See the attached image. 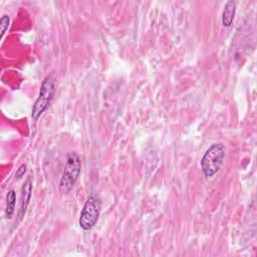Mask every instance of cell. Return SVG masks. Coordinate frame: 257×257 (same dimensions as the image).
<instances>
[{
	"instance_id": "1",
	"label": "cell",
	"mask_w": 257,
	"mask_h": 257,
	"mask_svg": "<svg viewBox=\"0 0 257 257\" xmlns=\"http://www.w3.org/2000/svg\"><path fill=\"white\" fill-rule=\"evenodd\" d=\"M225 154L226 149L222 143H216L209 147L201 160V169L205 177L211 178L219 172L224 163Z\"/></svg>"
},
{
	"instance_id": "2",
	"label": "cell",
	"mask_w": 257,
	"mask_h": 257,
	"mask_svg": "<svg viewBox=\"0 0 257 257\" xmlns=\"http://www.w3.org/2000/svg\"><path fill=\"white\" fill-rule=\"evenodd\" d=\"M81 170V161L77 153L72 152L68 155L66 167L60 182V190L62 193H69L74 187Z\"/></svg>"
},
{
	"instance_id": "3",
	"label": "cell",
	"mask_w": 257,
	"mask_h": 257,
	"mask_svg": "<svg viewBox=\"0 0 257 257\" xmlns=\"http://www.w3.org/2000/svg\"><path fill=\"white\" fill-rule=\"evenodd\" d=\"M54 92H55V78L53 74L50 73L42 81L39 91V96L34 105L33 112H32L34 120L37 121L48 108L53 98Z\"/></svg>"
},
{
	"instance_id": "4",
	"label": "cell",
	"mask_w": 257,
	"mask_h": 257,
	"mask_svg": "<svg viewBox=\"0 0 257 257\" xmlns=\"http://www.w3.org/2000/svg\"><path fill=\"white\" fill-rule=\"evenodd\" d=\"M102 209V201L97 196L92 194L85 201L79 217V226L84 231H89L97 224Z\"/></svg>"
},
{
	"instance_id": "5",
	"label": "cell",
	"mask_w": 257,
	"mask_h": 257,
	"mask_svg": "<svg viewBox=\"0 0 257 257\" xmlns=\"http://www.w3.org/2000/svg\"><path fill=\"white\" fill-rule=\"evenodd\" d=\"M32 192H33V184H32V179L28 178L23 187H22V199H21V206L20 210L18 213V217L21 220L24 217V214L26 212V208L30 204L31 198H32Z\"/></svg>"
},
{
	"instance_id": "6",
	"label": "cell",
	"mask_w": 257,
	"mask_h": 257,
	"mask_svg": "<svg viewBox=\"0 0 257 257\" xmlns=\"http://www.w3.org/2000/svg\"><path fill=\"white\" fill-rule=\"evenodd\" d=\"M235 12H236V4L232 0L230 1H227L223 10V14H222V24L225 27H230L233 23L234 20V16H235Z\"/></svg>"
},
{
	"instance_id": "7",
	"label": "cell",
	"mask_w": 257,
	"mask_h": 257,
	"mask_svg": "<svg viewBox=\"0 0 257 257\" xmlns=\"http://www.w3.org/2000/svg\"><path fill=\"white\" fill-rule=\"evenodd\" d=\"M16 205V193L14 190H10L6 196V209L5 215L7 218H11Z\"/></svg>"
},
{
	"instance_id": "8",
	"label": "cell",
	"mask_w": 257,
	"mask_h": 257,
	"mask_svg": "<svg viewBox=\"0 0 257 257\" xmlns=\"http://www.w3.org/2000/svg\"><path fill=\"white\" fill-rule=\"evenodd\" d=\"M9 22H10V17L8 15H3L0 19V26H1V38L4 37L7 28L9 26Z\"/></svg>"
},
{
	"instance_id": "9",
	"label": "cell",
	"mask_w": 257,
	"mask_h": 257,
	"mask_svg": "<svg viewBox=\"0 0 257 257\" xmlns=\"http://www.w3.org/2000/svg\"><path fill=\"white\" fill-rule=\"evenodd\" d=\"M25 172H26V165H25V164H22V165L18 168V170L16 171V174H15L16 178H17V179H21V178L24 176Z\"/></svg>"
}]
</instances>
